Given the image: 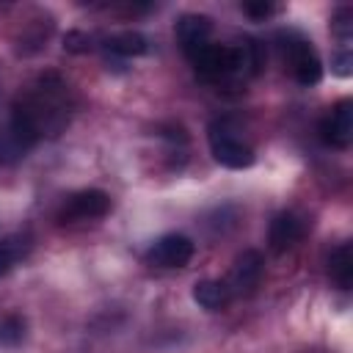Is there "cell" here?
Wrapping results in <instances>:
<instances>
[{"mask_svg":"<svg viewBox=\"0 0 353 353\" xmlns=\"http://www.w3.org/2000/svg\"><path fill=\"white\" fill-rule=\"evenodd\" d=\"M328 273L331 279L342 287V290H350L353 287V245L350 243H342L331 251V259H328Z\"/></svg>","mask_w":353,"mask_h":353,"instance_id":"cell-12","label":"cell"},{"mask_svg":"<svg viewBox=\"0 0 353 353\" xmlns=\"http://www.w3.org/2000/svg\"><path fill=\"white\" fill-rule=\"evenodd\" d=\"M39 141V132L25 121L19 119L17 113H11V121L8 127L0 130V163L3 165H11L17 160H22Z\"/></svg>","mask_w":353,"mask_h":353,"instance_id":"cell-3","label":"cell"},{"mask_svg":"<svg viewBox=\"0 0 353 353\" xmlns=\"http://www.w3.org/2000/svg\"><path fill=\"white\" fill-rule=\"evenodd\" d=\"M174 33H176L179 47L190 55V52H196L199 47L210 44L212 22H210V17H204V14H182V17L176 19Z\"/></svg>","mask_w":353,"mask_h":353,"instance_id":"cell-9","label":"cell"},{"mask_svg":"<svg viewBox=\"0 0 353 353\" xmlns=\"http://www.w3.org/2000/svg\"><path fill=\"white\" fill-rule=\"evenodd\" d=\"M262 270H265V262H262V254L248 248L243 254H237L234 265H232V273L226 279V287L232 295H248L254 292V287L259 284L262 279Z\"/></svg>","mask_w":353,"mask_h":353,"instance_id":"cell-5","label":"cell"},{"mask_svg":"<svg viewBox=\"0 0 353 353\" xmlns=\"http://www.w3.org/2000/svg\"><path fill=\"white\" fill-rule=\"evenodd\" d=\"M303 221L295 215V212H279L270 223V248L273 251H290L301 237H303Z\"/></svg>","mask_w":353,"mask_h":353,"instance_id":"cell-10","label":"cell"},{"mask_svg":"<svg viewBox=\"0 0 353 353\" xmlns=\"http://www.w3.org/2000/svg\"><path fill=\"white\" fill-rule=\"evenodd\" d=\"M193 240L185 234H163L149 248V262L160 268H185L193 259Z\"/></svg>","mask_w":353,"mask_h":353,"instance_id":"cell-6","label":"cell"},{"mask_svg":"<svg viewBox=\"0 0 353 353\" xmlns=\"http://www.w3.org/2000/svg\"><path fill=\"white\" fill-rule=\"evenodd\" d=\"M108 210H110V196H108L105 190L88 188V190H80V193H74V196L66 199V204H63L61 212H58V221H61V223L94 221V218L108 215Z\"/></svg>","mask_w":353,"mask_h":353,"instance_id":"cell-4","label":"cell"},{"mask_svg":"<svg viewBox=\"0 0 353 353\" xmlns=\"http://www.w3.org/2000/svg\"><path fill=\"white\" fill-rule=\"evenodd\" d=\"M320 135L334 149H347L353 141V102L342 99L320 124Z\"/></svg>","mask_w":353,"mask_h":353,"instance_id":"cell-7","label":"cell"},{"mask_svg":"<svg viewBox=\"0 0 353 353\" xmlns=\"http://www.w3.org/2000/svg\"><path fill=\"white\" fill-rule=\"evenodd\" d=\"M229 298H232V292H229L226 281H221V279H201L193 284V301L207 312L223 309L229 303Z\"/></svg>","mask_w":353,"mask_h":353,"instance_id":"cell-11","label":"cell"},{"mask_svg":"<svg viewBox=\"0 0 353 353\" xmlns=\"http://www.w3.org/2000/svg\"><path fill=\"white\" fill-rule=\"evenodd\" d=\"M25 339V320L19 314L0 317V347H14Z\"/></svg>","mask_w":353,"mask_h":353,"instance_id":"cell-16","label":"cell"},{"mask_svg":"<svg viewBox=\"0 0 353 353\" xmlns=\"http://www.w3.org/2000/svg\"><path fill=\"white\" fill-rule=\"evenodd\" d=\"M207 138H210V152H212V157H215L221 165L240 171V168H248V165L254 163L251 146L243 143L226 124H212Z\"/></svg>","mask_w":353,"mask_h":353,"instance_id":"cell-1","label":"cell"},{"mask_svg":"<svg viewBox=\"0 0 353 353\" xmlns=\"http://www.w3.org/2000/svg\"><path fill=\"white\" fill-rule=\"evenodd\" d=\"M30 248V240L28 234H11V237H3L0 240V276H6Z\"/></svg>","mask_w":353,"mask_h":353,"instance_id":"cell-14","label":"cell"},{"mask_svg":"<svg viewBox=\"0 0 353 353\" xmlns=\"http://www.w3.org/2000/svg\"><path fill=\"white\" fill-rule=\"evenodd\" d=\"M350 63H353V58H350L347 50H342V52L334 55V72H336L339 77H347V74H350Z\"/></svg>","mask_w":353,"mask_h":353,"instance_id":"cell-19","label":"cell"},{"mask_svg":"<svg viewBox=\"0 0 353 353\" xmlns=\"http://www.w3.org/2000/svg\"><path fill=\"white\" fill-rule=\"evenodd\" d=\"M284 61L301 85H317L323 77V61L306 39H290L284 44Z\"/></svg>","mask_w":353,"mask_h":353,"instance_id":"cell-2","label":"cell"},{"mask_svg":"<svg viewBox=\"0 0 353 353\" xmlns=\"http://www.w3.org/2000/svg\"><path fill=\"white\" fill-rule=\"evenodd\" d=\"M232 72L256 74L262 69V47L254 39H243L237 47H232Z\"/></svg>","mask_w":353,"mask_h":353,"instance_id":"cell-13","label":"cell"},{"mask_svg":"<svg viewBox=\"0 0 353 353\" xmlns=\"http://www.w3.org/2000/svg\"><path fill=\"white\" fill-rule=\"evenodd\" d=\"M240 8H243V14H248V17H254V19H265V17H270V14L276 11L273 3H243Z\"/></svg>","mask_w":353,"mask_h":353,"instance_id":"cell-18","label":"cell"},{"mask_svg":"<svg viewBox=\"0 0 353 353\" xmlns=\"http://www.w3.org/2000/svg\"><path fill=\"white\" fill-rule=\"evenodd\" d=\"M188 58H190L196 74L207 77V80H218L234 69L232 66V47H221V44H204L196 52H190Z\"/></svg>","mask_w":353,"mask_h":353,"instance_id":"cell-8","label":"cell"},{"mask_svg":"<svg viewBox=\"0 0 353 353\" xmlns=\"http://www.w3.org/2000/svg\"><path fill=\"white\" fill-rule=\"evenodd\" d=\"M108 50L116 52V55H124V58L143 55V52H146V39H143L141 33L124 30V33H116V36L108 39Z\"/></svg>","mask_w":353,"mask_h":353,"instance_id":"cell-15","label":"cell"},{"mask_svg":"<svg viewBox=\"0 0 353 353\" xmlns=\"http://www.w3.org/2000/svg\"><path fill=\"white\" fill-rule=\"evenodd\" d=\"M331 30L339 36V41L342 44H347L350 41V33H353V11L345 6V8H339L336 14H334V19H331Z\"/></svg>","mask_w":353,"mask_h":353,"instance_id":"cell-17","label":"cell"}]
</instances>
